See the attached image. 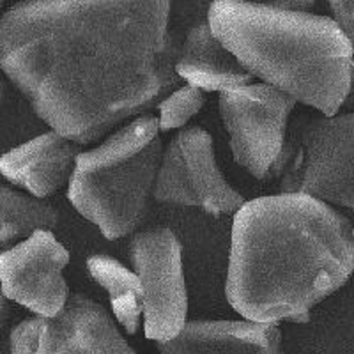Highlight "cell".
<instances>
[{
    "instance_id": "1",
    "label": "cell",
    "mask_w": 354,
    "mask_h": 354,
    "mask_svg": "<svg viewBox=\"0 0 354 354\" xmlns=\"http://www.w3.org/2000/svg\"><path fill=\"white\" fill-rule=\"evenodd\" d=\"M170 8L172 0H24L0 21V66L53 131L93 144L181 80Z\"/></svg>"
},
{
    "instance_id": "2",
    "label": "cell",
    "mask_w": 354,
    "mask_h": 354,
    "mask_svg": "<svg viewBox=\"0 0 354 354\" xmlns=\"http://www.w3.org/2000/svg\"><path fill=\"white\" fill-rule=\"evenodd\" d=\"M354 273V227L305 194L245 202L234 214L225 294L257 322H306Z\"/></svg>"
},
{
    "instance_id": "3",
    "label": "cell",
    "mask_w": 354,
    "mask_h": 354,
    "mask_svg": "<svg viewBox=\"0 0 354 354\" xmlns=\"http://www.w3.org/2000/svg\"><path fill=\"white\" fill-rule=\"evenodd\" d=\"M207 24L252 77L322 115L340 112L354 46L335 18L248 0H213Z\"/></svg>"
},
{
    "instance_id": "4",
    "label": "cell",
    "mask_w": 354,
    "mask_h": 354,
    "mask_svg": "<svg viewBox=\"0 0 354 354\" xmlns=\"http://www.w3.org/2000/svg\"><path fill=\"white\" fill-rule=\"evenodd\" d=\"M160 131V119L144 113L78 156L68 198L106 239L133 234L149 211L165 151Z\"/></svg>"
},
{
    "instance_id": "5",
    "label": "cell",
    "mask_w": 354,
    "mask_h": 354,
    "mask_svg": "<svg viewBox=\"0 0 354 354\" xmlns=\"http://www.w3.org/2000/svg\"><path fill=\"white\" fill-rule=\"evenodd\" d=\"M280 192L354 209V112L299 119L287 138Z\"/></svg>"
},
{
    "instance_id": "6",
    "label": "cell",
    "mask_w": 354,
    "mask_h": 354,
    "mask_svg": "<svg viewBox=\"0 0 354 354\" xmlns=\"http://www.w3.org/2000/svg\"><path fill=\"white\" fill-rule=\"evenodd\" d=\"M298 101L268 84H248L220 94V113L238 165L255 179L283 172L287 126Z\"/></svg>"
},
{
    "instance_id": "7",
    "label": "cell",
    "mask_w": 354,
    "mask_h": 354,
    "mask_svg": "<svg viewBox=\"0 0 354 354\" xmlns=\"http://www.w3.org/2000/svg\"><path fill=\"white\" fill-rule=\"evenodd\" d=\"M154 198L198 207L213 216L236 214L245 204L218 167L211 135L198 126L181 129L165 147Z\"/></svg>"
},
{
    "instance_id": "8",
    "label": "cell",
    "mask_w": 354,
    "mask_h": 354,
    "mask_svg": "<svg viewBox=\"0 0 354 354\" xmlns=\"http://www.w3.org/2000/svg\"><path fill=\"white\" fill-rule=\"evenodd\" d=\"M129 259L144 287V335L167 342L188 322L181 243L165 227L144 230L129 243Z\"/></svg>"
},
{
    "instance_id": "9",
    "label": "cell",
    "mask_w": 354,
    "mask_h": 354,
    "mask_svg": "<svg viewBox=\"0 0 354 354\" xmlns=\"http://www.w3.org/2000/svg\"><path fill=\"white\" fill-rule=\"evenodd\" d=\"M68 262L69 252L52 230H37L0 255L2 292L39 317H55L71 298L62 274Z\"/></svg>"
},
{
    "instance_id": "10",
    "label": "cell",
    "mask_w": 354,
    "mask_h": 354,
    "mask_svg": "<svg viewBox=\"0 0 354 354\" xmlns=\"http://www.w3.org/2000/svg\"><path fill=\"white\" fill-rule=\"evenodd\" d=\"M39 354H137L105 308L71 294L61 314L44 321Z\"/></svg>"
},
{
    "instance_id": "11",
    "label": "cell",
    "mask_w": 354,
    "mask_h": 354,
    "mask_svg": "<svg viewBox=\"0 0 354 354\" xmlns=\"http://www.w3.org/2000/svg\"><path fill=\"white\" fill-rule=\"evenodd\" d=\"M80 153V144L52 129L6 153L0 170L11 185L46 198L71 181Z\"/></svg>"
},
{
    "instance_id": "12",
    "label": "cell",
    "mask_w": 354,
    "mask_h": 354,
    "mask_svg": "<svg viewBox=\"0 0 354 354\" xmlns=\"http://www.w3.org/2000/svg\"><path fill=\"white\" fill-rule=\"evenodd\" d=\"M160 354H283L277 322L192 321L158 344Z\"/></svg>"
},
{
    "instance_id": "13",
    "label": "cell",
    "mask_w": 354,
    "mask_h": 354,
    "mask_svg": "<svg viewBox=\"0 0 354 354\" xmlns=\"http://www.w3.org/2000/svg\"><path fill=\"white\" fill-rule=\"evenodd\" d=\"M176 71L188 85L205 93H227L252 84L238 57L214 36L209 24L195 25L179 50Z\"/></svg>"
},
{
    "instance_id": "14",
    "label": "cell",
    "mask_w": 354,
    "mask_h": 354,
    "mask_svg": "<svg viewBox=\"0 0 354 354\" xmlns=\"http://www.w3.org/2000/svg\"><path fill=\"white\" fill-rule=\"evenodd\" d=\"M87 270L109 294L117 322L128 335L137 333L144 326V287L138 274L109 255L88 257Z\"/></svg>"
},
{
    "instance_id": "15",
    "label": "cell",
    "mask_w": 354,
    "mask_h": 354,
    "mask_svg": "<svg viewBox=\"0 0 354 354\" xmlns=\"http://www.w3.org/2000/svg\"><path fill=\"white\" fill-rule=\"evenodd\" d=\"M59 223V213L44 198L25 195L2 186L0 188V243L24 241L37 230H53Z\"/></svg>"
},
{
    "instance_id": "16",
    "label": "cell",
    "mask_w": 354,
    "mask_h": 354,
    "mask_svg": "<svg viewBox=\"0 0 354 354\" xmlns=\"http://www.w3.org/2000/svg\"><path fill=\"white\" fill-rule=\"evenodd\" d=\"M205 105V93L194 85H185L177 88L172 94L158 103L160 110V129L170 131V129L183 128L194 115H197Z\"/></svg>"
},
{
    "instance_id": "17",
    "label": "cell",
    "mask_w": 354,
    "mask_h": 354,
    "mask_svg": "<svg viewBox=\"0 0 354 354\" xmlns=\"http://www.w3.org/2000/svg\"><path fill=\"white\" fill-rule=\"evenodd\" d=\"M46 317L25 319L18 326L12 328L9 337V351L11 354H39L41 337Z\"/></svg>"
},
{
    "instance_id": "18",
    "label": "cell",
    "mask_w": 354,
    "mask_h": 354,
    "mask_svg": "<svg viewBox=\"0 0 354 354\" xmlns=\"http://www.w3.org/2000/svg\"><path fill=\"white\" fill-rule=\"evenodd\" d=\"M333 18L354 46V0H330Z\"/></svg>"
},
{
    "instance_id": "19",
    "label": "cell",
    "mask_w": 354,
    "mask_h": 354,
    "mask_svg": "<svg viewBox=\"0 0 354 354\" xmlns=\"http://www.w3.org/2000/svg\"><path fill=\"white\" fill-rule=\"evenodd\" d=\"M315 4V0H274L277 8L289 9V11H306Z\"/></svg>"
},
{
    "instance_id": "20",
    "label": "cell",
    "mask_w": 354,
    "mask_h": 354,
    "mask_svg": "<svg viewBox=\"0 0 354 354\" xmlns=\"http://www.w3.org/2000/svg\"><path fill=\"white\" fill-rule=\"evenodd\" d=\"M344 106H354V69H353V77H351V87H349V94L346 97V103Z\"/></svg>"
},
{
    "instance_id": "21",
    "label": "cell",
    "mask_w": 354,
    "mask_h": 354,
    "mask_svg": "<svg viewBox=\"0 0 354 354\" xmlns=\"http://www.w3.org/2000/svg\"><path fill=\"white\" fill-rule=\"evenodd\" d=\"M0 2H2V4H4V2H6V0H0Z\"/></svg>"
}]
</instances>
